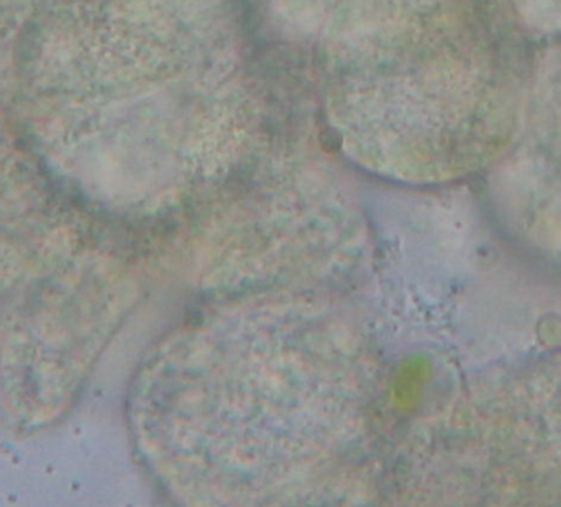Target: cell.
Returning <instances> with one entry per match:
<instances>
[{"label":"cell","mask_w":561,"mask_h":507,"mask_svg":"<svg viewBox=\"0 0 561 507\" xmlns=\"http://www.w3.org/2000/svg\"><path fill=\"white\" fill-rule=\"evenodd\" d=\"M536 42L561 38V0H506Z\"/></svg>","instance_id":"cell-1"}]
</instances>
